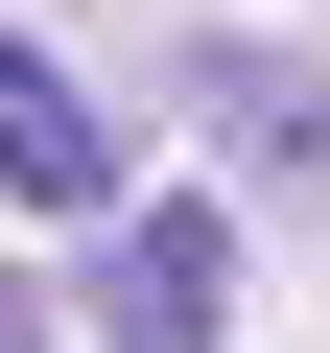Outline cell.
<instances>
[{"mask_svg": "<svg viewBox=\"0 0 330 353\" xmlns=\"http://www.w3.org/2000/svg\"><path fill=\"white\" fill-rule=\"evenodd\" d=\"M95 330L118 353H236V212L213 189H142L118 259H95Z\"/></svg>", "mask_w": 330, "mask_h": 353, "instance_id": "cell-1", "label": "cell"}, {"mask_svg": "<svg viewBox=\"0 0 330 353\" xmlns=\"http://www.w3.org/2000/svg\"><path fill=\"white\" fill-rule=\"evenodd\" d=\"M0 189L24 212H118V118L71 94V48H0Z\"/></svg>", "mask_w": 330, "mask_h": 353, "instance_id": "cell-2", "label": "cell"}, {"mask_svg": "<svg viewBox=\"0 0 330 353\" xmlns=\"http://www.w3.org/2000/svg\"><path fill=\"white\" fill-rule=\"evenodd\" d=\"M0 353H48V330H24V283H0Z\"/></svg>", "mask_w": 330, "mask_h": 353, "instance_id": "cell-3", "label": "cell"}]
</instances>
